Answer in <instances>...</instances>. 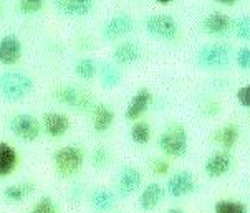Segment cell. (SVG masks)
<instances>
[{
	"label": "cell",
	"instance_id": "603a6c76",
	"mask_svg": "<svg viewBox=\"0 0 250 213\" xmlns=\"http://www.w3.org/2000/svg\"><path fill=\"white\" fill-rule=\"evenodd\" d=\"M100 79L101 86L106 89L116 88L121 83V73L118 70V65H111V63H104L100 66Z\"/></svg>",
	"mask_w": 250,
	"mask_h": 213
},
{
	"label": "cell",
	"instance_id": "f546056e",
	"mask_svg": "<svg viewBox=\"0 0 250 213\" xmlns=\"http://www.w3.org/2000/svg\"><path fill=\"white\" fill-rule=\"evenodd\" d=\"M108 160H109V154H108V151L104 147H96L95 151H93V155H91L93 167L103 169L104 165L108 164Z\"/></svg>",
	"mask_w": 250,
	"mask_h": 213
},
{
	"label": "cell",
	"instance_id": "cb8c5ba5",
	"mask_svg": "<svg viewBox=\"0 0 250 213\" xmlns=\"http://www.w3.org/2000/svg\"><path fill=\"white\" fill-rule=\"evenodd\" d=\"M32 192H33V184H30V182H25V184H20V185L7 187L5 192H3V195H5V198L8 200V202L19 203V202H22L25 197H28Z\"/></svg>",
	"mask_w": 250,
	"mask_h": 213
},
{
	"label": "cell",
	"instance_id": "836d02e7",
	"mask_svg": "<svg viewBox=\"0 0 250 213\" xmlns=\"http://www.w3.org/2000/svg\"><path fill=\"white\" fill-rule=\"evenodd\" d=\"M237 101L244 106V108H249L250 109V83L245 84L240 89H237Z\"/></svg>",
	"mask_w": 250,
	"mask_h": 213
},
{
	"label": "cell",
	"instance_id": "4fadbf2b",
	"mask_svg": "<svg viewBox=\"0 0 250 213\" xmlns=\"http://www.w3.org/2000/svg\"><path fill=\"white\" fill-rule=\"evenodd\" d=\"M141 57H143L141 46L134 43V41H125V43H120L113 50V61L118 66L134 65V63L141 59Z\"/></svg>",
	"mask_w": 250,
	"mask_h": 213
},
{
	"label": "cell",
	"instance_id": "e0dca14e",
	"mask_svg": "<svg viewBox=\"0 0 250 213\" xmlns=\"http://www.w3.org/2000/svg\"><path fill=\"white\" fill-rule=\"evenodd\" d=\"M202 27L210 35H226L232 28V20L224 12H212L204 19Z\"/></svg>",
	"mask_w": 250,
	"mask_h": 213
},
{
	"label": "cell",
	"instance_id": "44dd1931",
	"mask_svg": "<svg viewBox=\"0 0 250 213\" xmlns=\"http://www.w3.org/2000/svg\"><path fill=\"white\" fill-rule=\"evenodd\" d=\"M91 205L96 212H109L116 205V195L111 190L96 189L91 192Z\"/></svg>",
	"mask_w": 250,
	"mask_h": 213
},
{
	"label": "cell",
	"instance_id": "8d00e7d4",
	"mask_svg": "<svg viewBox=\"0 0 250 213\" xmlns=\"http://www.w3.org/2000/svg\"><path fill=\"white\" fill-rule=\"evenodd\" d=\"M167 213H184V212L179 210V208H169Z\"/></svg>",
	"mask_w": 250,
	"mask_h": 213
},
{
	"label": "cell",
	"instance_id": "3957f363",
	"mask_svg": "<svg viewBox=\"0 0 250 213\" xmlns=\"http://www.w3.org/2000/svg\"><path fill=\"white\" fill-rule=\"evenodd\" d=\"M232 59V48L227 43H210L202 46L196 55V61L204 70H224Z\"/></svg>",
	"mask_w": 250,
	"mask_h": 213
},
{
	"label": "cell",
	"instance_id": "f1b7e54d",
	"mask_svg": "<svg viewBox=\"0 0 250 213\" xmlns=\"http://www.w3.org/2000/svg\"><path fill=\"white\" fill-rule=\"evenodd\" d=\"M32 213H58V208L50 197H42V198H38V202L33 205Z\"/></svg>",
	"mask_w": 250,
	"mask_h": 213
},
{
	"label": "cell",
	"instance_id": "4dcf8cb0",
	"mask_svg": "<svg viewBox=\"0 0 250 213\" xmlns=\"http://www.w3.org/2000/svg\"><path fill=\"white\" fill-rule=\"evenodd\" d=\"M235 61H237V66L244 71H250V46H242L239 48L237 52V57H235Z\"/></svg>",
	"mask_w": 250,
	"mask_h": 213
},
{
	"label": "cell",
	"instance_id": "ffe728a7",
	"mask_svg": "<svg viewBox=\"0 0 250 213\" xmlns=\"http://www.w3.org/2000/svg\"><path fill=\"white\" fill-rule=\"evenodd\" d=\"M239 127L235 124H227L224 127H220L214 133V140L215 144H219L222 149H226V151H230L232 147L237 144V140H239Z\"/></svg>",
	"mask_w": 250,
	"mask_h": 213
},
{
	"label": "cell",
	"instance_id": "2e32d148",
	"mask_svg": "<svg viewBox=\"0 0 250 213\" xmlns=\"http://www.w3.org/2000/svg\"><path fill=\"white\" fill-rule=\"evenodd\" d=\"M53 3L66 17H84L93 10L95 0H53Z\"/></svg>",
	"mask_w": 250,
	"mask_h": 213
},
{
	"label": "cell",
	"instance_id": "6da1fadb",
	"mask_svg": "<svg viewBox=\"0 0 250 213\" xmlns=\"http://www.w3.org/2000/svg\"><path fill=\"white\" fill-rule=\"evenodd\" d=\"M189 146L188 129L179 122H172L159 136V149L164 155L179 159L184 157Z\"/></svg>",
	"mask_w": 250,
	"mask_h": 213
},
{
	"label": "cell",
	"instance_id": "d590c367",
	"mask_svg": "<svg viewBox=\"0 0 250 213\" xmlns=\"http://www.w3.org/2000/svg\"><path fill=\"white\" fill-rule=\"evenodd\" d=\"M156 3H159V5H169V3H172L174 0H154Z\"/></svg>",
	"mask_w": 250,
	"mask_h": 213
},
{
	"label": "cell",
	"instance_id": "5bb4252c",
	"mask_svg": "<svg viewBox=\"0 0 250 213\" xmlns=\"http://www.w3.org/2000/svg\"><path fill=\"white\" fill-rule=\"evenodd\" d=\"M22 55V45L17 35H5L0 40V63L7 66L15 65Z\"/></svg>",
	"mask_w": 250,
	"mask_h": 213
},
{
	"label": "cell",
	"instance_id": "7c38bea8",
	"mask_svg": "<svg viewBox=\"0 0 250 213\" xmlns=\"http://www.w3.org/2000/svg\"><path fill=\"white\" fill-rule=\"evenodd\" d=\"M152 103V93L149 88H139L136 93H134L133 99L129 101L128 108L125 111V117L128 121H136L143 116L147 111V108Z\"/></svg>",
	"mask_w": 250,
	"mask_h": 213
},
{
	"label": "cell",
	"instance_id": "d4e9b609",
	"mask_svg": "<svg viewBox=\"0 0 250 213\" xmlns=\"http://www.w3.org/2000/svg\"><path fill=\"white\" fill-rule=\"evenodd\" d=\"M75 73L78 78H82V79H93L95 78V75L98 73V65H96L95 59L83 58L75 65Z\"/></svg>",
	"mask_w": 250,
	"mask_h": 213
},
{
	"label": "cell",
	"instance_id": "ac0fdd59",
	"mask_svg": "<svg viewBox=\"0 0 250 213\" xmlns=\"http://www.w3.org/2000/svg\"><path fill=\"white\" fill-rule=\"evenodd\" d=\"M43 127L50 137H60L70 129V121L63 113H46L43 116Z\"/></svg>",
	"mask_w": 250,
	"mask_h": 213
},
{
	"label": "cell",
	"instance_id": "e575fe53",
	"mask_svg": "<svg viewBox=\"0 0 250 213\" xmlns=\"http://www.w3.org/2000/svg\"><path fill=\"white\" fill-rule=\"evenodd\" d=\"M215 3H219V5H226V7H232L237 0H214Z\"/></svg>",
	"mask_w": 250,
	"mask_h": 213
},
{
	"label": "cell",
	"instance_id": "52a82bcc",
	"mask_svg": "<svg viewBox=\"0 0 250 213\" xmlns=\"http://www.w3.org/2000/svg\"><path fill=\"white\" fill-rule=\"evenodd\" d=\"M143 184V174L141 170L133 167V165H125L120 170V177H118L116 184V197L125 200L131 197Z\"/></svg>",
	"mask_w": 250,
	"mask_h": 213
},
{
	"label": "cell",
	"instance_id": "7a4b0ae2",
	"mask_svg": "<svg viewBox=\"0 0 250 213\" xmlns=\"http://www.w3.org/2000/svg\"><path fill=\"white\" fill-rule=\"evenodd\" d=\"M33 89V81L22 71H5L0 75V95L7 101L17 103L27 97Z\"/></svg>",
	"mask_w": 250,
	"mask_h": 213
},
{
	"label": "cell",
	"instance_id": "9c48e42d",
	"mask_svg": "<svg viewBox=\"0 0 250 213\" xmlns=\"http://www.w3.org/2000/svg\"><path fill=\"white\" fill-rule=\"evenodd\" d=\"M197 182L189 170H179L172 174L171 178L167 180V194L172 198H184L196 192Z\"/></svg>",
	"mask_w": 250,
	"mask_h": 213
},
{
	"label": "cell",
	"instance_id": "30bf717a",
	"mask_svg": "<svg viewBox=\"0 0 250 213\" xmlns=\"http://www.w3.org/2000/svg\"><path fill=\"white\" fill-rule=\"evenodd\" d=\"M133 28H134V20L131 19L128 14H118L103 27L101 37L106 41H114V40H118V38L131 33Z\"/></svg>",
	"mask_w": 250,
	"mask_h": 213
},
{
	"label": "cell",
	"instance_id": "d6986e66",
	"mask_svg": "<svg viewBox=\"0 0 250 213\" xmlns=\"http://www.w3.org/2000/svg\"><path fill=\"white\" fill-rule=\"evenodd\" d=\"M114 121V113L108 106L104 104H96L93 108V129L96 133H104L111 127Z\"/></svg>",
	"mask_w": 250,
	"mask_h": 213
},
{
	"label": "cell",
	"instance_id": "4316f807",
	"mask_svg": "<svg viewBox=\"0 0 250 213\" xmlns=\"http://www.w3.org/2000/svg\"><path fill=\"white\" fill-rule=\"evenodd\" d=\"M214 213H249V210L237 200H219L214 205Z\"/></svg>",
	"mask_w": 250,
	"mask_h": 213
},
{
	"label": "cell",
	"instance_id": "7402d4cb",
	"mask_svg": "<svg viewBox=\"0 0 250 213\" xmlns=\"http://www.w3.org/2000/svg\"><path fill=\"white\" fill-rule=\"evenodd\" d=\"M17 165V152L7 142H0V177H7Z\"/></svg>",
	"mask_w": 250,
	"mask_h": 213
},
{
	"label": "cell",
	"instance_id": "277c9868",
	"mask_svg": "<svg viewBox=\"0 0 250 213\" xmlns=\"http://www.w3.org/2000/svg\"><path fill=\"white\" fill-rule=\"evenodd\" d=\"M53 160L55 169L62 177H73L82 169L84 162V152L78 146H66L55 152Z\"/></svg>",
	"mask_w": 250,
	"mask_h": 213
},
{
	"label": "cell",
	"instance_id": "9a60e30c",
	"mask_svg": "<svg viewBox=\"0 0 250 213\" xmlns=\"http://www.w3.org/2000/svg\"><path fill=\"white\" fill-rule=\"evenodd\" d=\"M164 200V189L158 182H151L143 189L141 195H139V208L144 212H151L161 205Z\"/></svg>",
	"mask_w": 250,
	"mask_h": 213
},
{
	"label": "cell",
	"instance_id": "484cf974",
	"mask_svg": "<svg viewBox=\"0 0 250 213\" xmlns=\"http://www.w3.org/2000/svg\"><path fill=\"white\" fill-rule=\"evenodd\" d=\"M151 134V126L144 121H139L131 127V140L134 144H139V146H144V144L149 142Z\"/></svg>",
	"mask_w": 250,
	"mask_h": 213
},
{
	"label": "cell",
	"instance_id": "d6a6232c",
	"mask_svg": "<svg viewBox=\"0 0 250 213\" xmlns=\"http://www.w3.org/2000/svg\"><path fill=\"white\" fill-rule=\"evenodd\" d=\"M169 169H171V164L164 159H152L151 162V170L154 175H159V177L166 175L169 172Z\"/></svg>",
	"mask_w": 250,
	"mask_h": 213
},
{
	"label": "cell",
	"instance_id": "8992f818",
	"mask_svg": "<svg viewBox=\"0 0 250 213\" xmlns=\"http://www.w3.org/2000/svg\"><path fill=\"white\" fill-rule=\"evenodd\" d=\"M10 131L15 137L32 142L40 136V124H38V119L35 116L22 113L10 119Z\"/></svg>",
	"mask_w": 250,
	"mask_h": 213
},
{
	"label": "cell",
	"instance_id": "5b68a950",
	"mask_svg": "<svg viewBox=\"0 0 250 213\" xmlns=\"http://www.w3.org/2000/svg\"><path fill=\"white\" fill-rule=\"evenodd\" d=\"M146 32L154 38L172 41L179 37V23L169 14H154L146 20Z\"/></svg>",
	"mask_w": 250,
	"mask_h": 213
},
{
	"label": "cell",
	"instance_id": "8fae6325",
	"mask_svg": "<svg viewBox=\"0 0 250 213\" xmlns=\"http://www.w3.org/2000/svg\"><path fill=\"white\" fill-rule=\"evenodd\" d=\"M232 160H234V157H232L230 152L226 151V149L214 152V154L210 155L209 159L206 160V164H204L206 175L210 177V178H220V177H224L229 172V170H230Z\"/></svg>",
	"mask_w": 250,
	"mask_h": 213
},
{
	"label": "cell",
	"instance_id": "ba28073f",
	"mask_svg": "<svg viewBox=\"0 0 250 213\" xmlns=\"http://www.w3.org/2000/svg\"><path fill=\"white\" fill-rule=\"evenodd\" d=\"M55 97L60 101L62 104H66L73 109L78 111H88L93 106V99L91 96L88 95L86 91L75 86H63L58 88L55 91Z\"/></svg>",
	"mask_w": 250,
	"mask_h": 213
},
{
	"label": "cell",
	"instance_id": "83f0119b",
	"mask_svg": "<svg viewBox=\"0 0 250 213\" xmlns=\"http://www.w3.org/2000/svg\"><path fill=\"white\" fill-rule=\"evenodd\" d=\"M235 35L244 41H250V15H242L234 22Z\"/></svg>",
	"mask_w": 250,
	"mask_h": 213
},
{
	"label": "cell",
	"instance_id": "1f68e13d",
	"mask_svg": "<svg viewBox=\"0 0 250 213\" xmlns=\"http://www.w3.org/2000/svg\"><path fill=\"white\" fill-rule=\"evenodd\" d=\"M20 12L27 15L37 14L43 7V0H20Z\"/></svg>",
	"mask_w": 250,
	"mask_h": 213
}]
</instances>
